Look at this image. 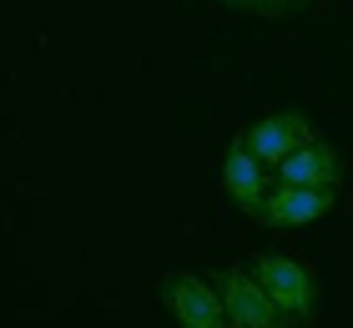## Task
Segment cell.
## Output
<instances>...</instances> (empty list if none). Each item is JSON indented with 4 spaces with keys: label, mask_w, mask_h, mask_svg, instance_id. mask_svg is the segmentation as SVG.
Returning <instances> with one entry per match:
<instances>
[{
    "label": "cell",
    "mask_w": 353,
    "mask_h": 328,
    "mask_svg": "<svg viewBox=\"0 0 353 328\" xmlns=\"http://www.w3.org/2000/svg\"><path fill=\"white\" fill-rule=\"evenodd\" d=\"M252 278H258L268 288V298L283 308V318H293V323H313L318 318L323 293H318V273L308 262H298L288 253H258L252 258Z\"/></svg>",
    "instance_id": "obj_1"
},
{
    "label": "cell",
    "mask_w": 353,
    "mask_h": 328,
    "mask_svg": "<svg viewBox=\"0 0 353 328\" xmlns=\"http://www.w3.org/2000/svg\"><path fill=\"white\" fill-rule=\"evenodd\" d=\"M222 187H228V202L248 218H263V202H268V162H258L248 152L243 131L228 142V157H222Z\"/></svg>",
    "instance_id": "obj_4"
},
{
    "label": "cell",
    "mask_w": 353,
    "mask_h": 328,
    "mask_svg": "<svg viewBox=\"0 0 353 328\" xmlns=\"http://www.w3.org/2000/svg\"><path fill=\"white\" fill-rule=\"evenodd\" d=\"M272 328H288V323H272Z\"/></svg>",
    "instance_id": "obj_10"
},
{
    "label": "cell",
    "mask_w": 353,
    "mask_h": 328,
    "mask_svg": "<svg viewBox=\"0 0 353 328\" xmlns=\"http://www.w3.org/2000/svg\"><path fill=\"white\" fill-rule=\"evenodd\" d=\"M222 6H228V10H252V15H268L263 0H222Z\"/></svg>",
    "instance_id": "obj_9"
},
{
    "label": "cell",
    "mask_w": 353,
    "mask_h": 328,
    "mask_svg": "<svg viewBox=\"0 0 353 328\" xmlns=\"http://www.w3.org/2000/svg\"><path fill=\"white\" fill-rule=\"evenodd\" d=\"M222 293V308H228V323L232 328H272V323H288L283 308L268 298V288L252 278V268H212L207 273Z\"/></svg>",
    "instance_id": "obj_3"
},
{
    "label": "cell",
    "mask_w": 353,
    "mask_h": 328,
    "mask_svg": "<svg viewBox=\"0 0 353 328\" xmlns=\"http://www.w3.org/2000/svg\"><path fill=\"white\" fill-rule=\"evenodd\" d=\"M243 142H248V152L258 157V162L278 167L283 157H293L298 146H308V142H318V137H313V122L303 117V111H272V117L252 122V126L243 131Z\"/></svg>",
    "instance_id": "obj_5"
},
{
    "label": "cell",
    "mask_w": 353,
    "mask_h": 328,
    "mask_svg": "<svg viewBox=\"0 0 353 328\" xmlns=\"http://www.w3.org/2000/svg\"><path fill=\"white\" fill-rule=\"evenodd\" d=\"M272 177H278L283 187H339L343 182V157H339V146H328V142H308V146H298L293 157H283L278 167H272Z\"/></svg>",
    "instance_id": "obj_7"
},
{
    "label": "cell",
    "mask_w": 353,
    "mask_h": 328,
    "mask_svg": "<svg viewBox=\"0 0 353 328\" xmlns=\"http://www.w3.org/2000/svg\"><path fill=\"white\" fill-rule=\"evenodd\" d=\"M333 202H339V187H272L268 202H263V218L268 227H308L318 218H328Z\"/></svg>",
    "instance_id": "obj_6"
},
{
    "label": "cell",
    "mask_w": 353,
    "mask_h": 328,
    "mask_svg": "<svg viewBox=\"0 0 353 328\" xmlns=\"http://www.w3.org/2000/svg\"><path fill=\"white\" fill-rule=\"evenodd\" d=\"M157 298H162L167 318L176 328H232L217 283L202 273H162L157 278Z\"/></svg>",
    "instance_id": "obj_2"
},
{
    "label": "cell",
    "mask_w": 353,
    "mask_h": 328,
    "mask_svg": "<svg viewBox=\"0 0 353 328\" xmlns=\"http://www.w3.org/2000/svg\"><path fill=\"white\" fill-rule=\"evenodd\" d=\"M263 6H268V15H288V10H303L308 0H263Z\"/></svg>",
    "instance_id": "obj_8"
}]
</instances>
